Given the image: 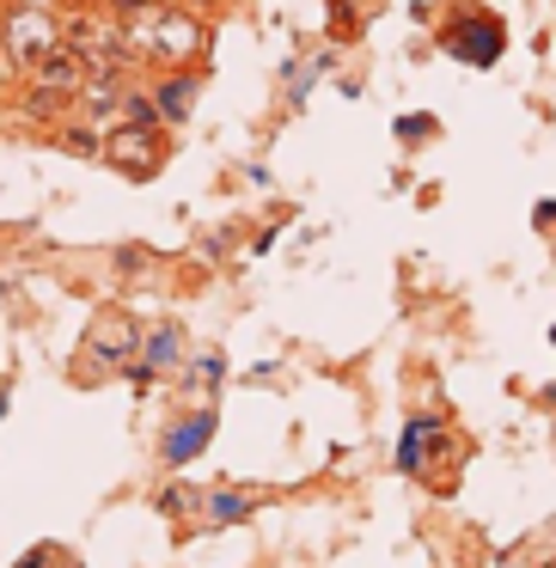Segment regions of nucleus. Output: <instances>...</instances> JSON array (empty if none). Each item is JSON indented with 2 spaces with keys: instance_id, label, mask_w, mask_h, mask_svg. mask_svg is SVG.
<instances>
[{
  "instance_id": "1",
  "label": "nucleus",
  "mask_w": 556,
  "mask_h": 568,
  "mask_svg": "<svg viewBox=\"0 0 556 568\" xmlns=\"http://www.w3.org/2000/svg\"><path fill=\"white\" fill-rule=\"evenodd\" d=\"M123 38H129V50H135V62H160V68H190L209 50V26H202L196 13H184L178 0L123 13Z\"/></svg>"
},
{
  "instance_id": "2",
  "label": "nucleus",
  "mask_w": 556,
  "mask_h": 568,
  "mask_svg": "<svg viewBox=\"0 0 556 568\" xmlns=\"http://www.w3.org/2000/svg\"><path fill=\"white\" fill-rule=\"evenodd\" d=\"M0 43H7V55H13L19 74H26L31 62H43V55L62 43V19H55L50 7H31V0H7V7H0Z\"/></svg>"
},
{
  "instance_id": "3",
  "label": "nucleus",
  "mask_w": 556,
  "mask_h": 568,
  "mask_svg": "<svg viewBox=\"0 0 556 568\" xmlns=\"http://www.w3.org/2000/svg\"><path fill=\"white\" fill-rule=\"evenodd\" d=\"M441 50L453 55V62H465V68H495L502 50H507V26L495 13H483V7H458V13L441 26Z\"/></svg>"
},
{
  "instance_id": "4",
  "label": "nucleus",
  "mask_w": 556,
  "mask_h": 568,
  "mask_svg": "<svg viewBox=\"0 0 556 568\" xmlns=\"http://www.w3.org/2000/svg\"><path fill=\"white\" fill-rule=\"evenodd\" d=\"M160 160H165L160 123H123V129H111V135H104V165H117V172L135 178V184L160 172Z\"/></svg>"
},
{
  "instance_id": "5",
  "label": "nucleus",
  "mask_w": 556,
  "mask_h": 568,
  "mask_svg": "<svg viewBox=\"0 0 556 568\" xmlns=\"http://www.w3.org/2000/svg\"><path fill=\"white\" fill-rule=\"evenodd\" d=\"M428 453H446V422L441 416H410L404 440H397V470H404V477H428Z\"/></svg>"
},
{
  "instance_id": "6",
  "label": "nucleus",
  "mask_w": 556,
  "mask_h": 568,
  "mask_svg": "<svg viewBox=\"0 0 556 568\" xmlns=\"http://www.w3.org/2000/svg\"><path fill=\"white\" fill-rule=\"evenodd\" d=\"M214 428H221V416H214V409H202V416H178L172 428H165L160 458H165V465H190V458H202V446L214 440Z\"/></svg>"
},
{
  "instance_id": "7",
  "label": "nucleus",
  "mask_w": 556,
  "mask_h": 568,
  "mask_svg": "<svg viewBox=\"0 0 556 568\" xmlns=\"http://www.w3.org/2000/svg\"><path fill=\"white\" fill-rule=\"evenodd\" d=\"M196 68H172V74L160 80V87L148 92L153 99V111H160V123H172V129H184L190 123V111H196Z\"/></svg>"
},
{
  "instance_id": "8",
  "label": "nucleus",
  "mask_w": 556,
  "mask_h": 568,
  "mask_svg": "<svg viewBox=\"0 0 556 568\" xmlns=\"http://www.w3.org/2000/svg\"><path fill=\"white\" fill-rule=\"evenodd\" d=\"M178 361H184V331H178V324H160L153 343H148V361L135 367V379L148 385V379H160V373H172Z\"/></svg>"
},
{
  "instance_id": "9",
  "label": "nucleus",
  "mask_w": 556,
  "mask_h": 568,
  "mask_svg": "<svg viewBox=\"0 0 556 568\" xmlns=\"http://www.w3.org/2000/svg\"><path fill=\"white\" fill-rule=\"evenodd\" d=\"M68 111H74V92L38 87V80L26 87V116H31V123H68Z\"/></svg>"
},
{
  "instance_id": "10",
  "label": "nucleus",
  "mask_w": 556,
  "mask_h": 568,
  "mask_svg": "<svg viewBox=\"0 0 556 568\" xmlns=\"http://www.w3.org/2000/svg\"><path fill=\"white\" fill-rule=\"evenodd\" d=\"M55 141H62L68 153H80V160H104V129H92V123H62Z\"/></svg>"
},
{
  "instance_id": "11",
  "label": "nucleus",
  "mask_w": 556,
  "mask_h": 568,
  "mask_svg": "<svg viewBox=\"0 0 556 568\" xmlns=\"http://www.w3.org/2000/svg\"><path fill=\"white\" fill-rule=\"evenodd\" d=\"M245 514H251L245 495H233V489H214L209 495V519H214V526H233V519H245Z\"/></svg>"
},
{
  "instance_id": "12",
  "label": "nucleus",
  "mask_w": 556,
  "mask_h": 568,
  "mask_svg": "<svg viewBox=\"0 0 556 568\" xmlns=\"http://www.w3.org/2000/svg\"><path fill=\"white\" fill-rule=\"evenodd\" d=\"M361 31V19H355V0H331V38L336 43H348Z\"/></svg>"
},
{
  "instance_id": "13",
  "label": "nucleus",
  "mask_w": 556,
  "mask_h": 568,
  "mask_svg": "<svg viewBox=\"0 0 556 568\" xmlns=\"http://www.w3.org/2000/svg\"><path fill=\"white\" fill-rule=\"evenodd\" d=\"M428 135H441L434 116H397V141H428Z\"/></svg>"
},
{
  "instance_id": "14",
  "label": "nucleus",
  "mask_w": 556,
  "mask_h": 568,
  "mask_svg": "<svg viewBox=\"0 0 556 568\" xmlns=\"http://www.w3.org/2000/svg\"><path fill=\"white\" fill-rule=\"evenodd\" d=\"M532 226H538V233H556V202H538V209H532Z\"/></svg>"
},
{
  "instance_id": "15",
  "label": "nucleus",
  "mask_w": 556,
  "mask_h": 568,
  "mask_svg": "<svg viewBox=\"0 0 556 568\" xmlns=\"http://www.w3.org/2000/svg\"><path fill=\"white\" fill-rule=\"evenodd\" d=\"M43 562H50V544H38V550H31V556H26V562H19V568H43Z\"/></svg>"
},
{
  "instance_id": "16",
  "label": "nucleus",
  "mask_w": 556,
  "mask_h": 568,
  "mask_svg": "<svg viewBox=\"0 0 556 568\" xmlns=\"http://www.w3.org/2000/svg\"><path fill=\"white\" fill-rule=\"evenodd\" d=\"M550 348H556V324H550Z\"/></svg>"
}]
</instances>
